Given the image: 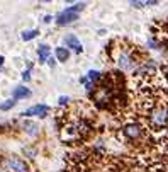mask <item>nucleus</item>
Wrapping results in <instances>:
<instances>
[{
  "label": "nucleus",
  "instance_id": "obj_1",
  "mask_svg": "<svg viewBox=\"0 0 168 172\" xmlns=\"http://www.w3.org/2000/svg\"><path fill=\"white\" fill-rule=\"evenodd\" d=\"M58 125L59 136L65 143H83L95 128L94 113L85 104H73L58 116Z\"/></svg>",
  "mask_w": 168,
  "mask_h": 172
},
{
  "label": "nucleus",
  "instance_id": "obj_2",
  "mask_svg": "<svg viewBox=\"0 0 168 172\" xmlns=\"http://www.w3.org/2000/svg\"><path fill=\"white\" fill-rule=\"evenodd\" d=\"M119 43H110L112 44V58L114 63L117 65V68L124 73H131V72H138L144 63L148 62L146 53L143 51L141 48H138L136 44L129 43V41L119 39Z\"/></svg>",
  "mask_w": 168,
  "mask_h": 172
},
{
  "label": "nucleus",
  "instance_id": "obj_3",
  "mask_svg": "<svg viewBox=\"0 0 168 172\" xmlns=\"http://www.w3.org/2000/svg\"><path fill=\"white\" fill-rule=\"evenodd\" d=\"M83 9H85V4H77V5H73V7L65 9L61 14H58V19H56L58 26H66L70 22H73L75 19L78 17V12L83 10Z\"/></svg>",
  "mask_w": 168,
  "mask_h": 172
},
{
  "label": "nucleus",
  "instance_id": "obj_4",
  "mask_svg": "<svg viewBox=\"0 0 168 172\" xmlns=\"http://www.w3.org/2000/svg\"><path fill=\"white\" fill-rule=\"evenodd\" d=\"M4 167L7 169L9 172H29L27 164L22 160V158L15 157V155H9V157H5Z\"/></svg>",
  "mask_w": 168,
  "mask_h": 172
},
{
  "label": "nucleus",
  "instance_id": "obj_5",
  "mask_svg": "<svg viewBox=\"0 0 168 172\" xmlns=\"http://www.w3.org/2000/svg\"><path fill=\"white\" fill-rule=\"evenodd\" d=\"M49 111V107L44 106V104H37V106H32L29 109H26L22 113V116H46V113Z\"/></svg>",
  "mask_w": 168,
  "mask_h": 172
},
{
  "label": "nucleus",
  "instance_id": "obj_6",
  "mask_svg": "<svg viewBox=\"0 0 168 172\" xmlns=\"http://www.w3.org/2000/svg\"><path fill=\"white\" fill-rule=\"evenodd\" d=\"M155 34H156L158 39H160L163 44H166V48H168V21L158 24V31Z\"/></svg>",
  "mask_w": 168,
  "mask_h": 172
},
{
  "label": "nucleus",
  "instance_id": "obj_7",
  "mask_svg": "<svg viewBox=\"0 0 168 172\" xmlns=\"http://www.w3.org/2000/svg\"><path fill=\"white\" fill-rule=\"evenodd\" d=\"M65 44L70 46L71 50H75V53H82V43L78 41L77 36H73V34H70V36L65 38Z\"/></svg>",
  "mask_w": 168,
  "mask_h": 172
},
{
  "label": "nucleus",
  "instance_id": "obj_8",
  "mask_svg": "<svg viewBox=\"0 0 168 172\" xmlns=\"http://www.w3.org/2000/svg\"><path fill=\"white\" fill-rule=\"evenodd\" d=\"M49 46H46V44H41L39 50H37V55H39V62L44 63L46 60H49Z\"/></svg>",
  "mask_w": 168,
  "mask_h": 172
},
{
  "label": "nucleus",
  "instance_id": "obj_9",
  "mask_svg": "<svg viewBox=\"0 0 168 172\" xmlns=\"http://www.w3.org/2000/svg\"><path fill=\"white\" fill-rule=\"evenodd\" d=\"M12 95H14V101L24 99V97H29V95H31V90H29V89H26V87H17Z\"/></svg>",
  "mask_w": 168,
  "mask_h": 172
},
{
  "label": "nucleus",
  "instance_id": "obj_10",
  "mask_svg": "<svg viewBox=\"0 0 168 172\" xmlns=\"http://www.w3.org/2000/svg\"><path fill=\"white\" fill-rule=\"evenodd\" d=\"M56 58H58L59 62H66V60L70 58V51L66 48H56Z\"/></svg>",
  "mask_w": 168,
  "mask_h": 172
},
{
  "label": "nucleus",
  "instance_id": "obj_11",
  "mask_svg": "<svg viewBox=\"0 0 168 172\" xmlns=\"http://www.w3.org/2000/svg\"><path fill=\"white\" fill-rule=\"evenodd\" d=\"M37 34H39V31H26V33H22V39L24 41H31V39H34V38L37 36Z\"/></svg>",
  "mask_w": 168,
  "mask_h": 172
},
{
  "label": "nucleus",
  "instance_id": "obj_12",
  "mask_svg": "<svg viewBox=\"0 0 168 172\" xmlns=\"http://www.w3.org/2000/svg\"><path fill=\"white\" fill-rule=\"evenodd\" d=\"M26 130L29 133H34V135H36L37 133V125H34V123H26Z\"/></svg>",
  "mask_w": 168,
  "mask_h": 172
},
{
  "label": "nucleus",
  "instance_id": "obj_13",
  "mask_svg": "<svg viewBox=\"0 0 168 172\" xmlns=\"http://www.w3.org/2000/svg\"><path fill=\"white\" fill-rule=\"evenodd\" d=\"M15 104V101H7V102H4V104H0V109L2 111H7V109H10L12 106Z\"/></svg>",
  "mask_w": 168,
  "mask_h": 172
},
{
  "label": "nucleus",
  "instance_id": "obj_14",
  "mask_svg": "<svg viewBox=\"0 0 168 172\" xmlns=\"http://www.w3.org/2000/svg\"><path fill=\"white\" fill-rule=\"evenodd\" d=\"M22 78H24V80H29V78H31V75H29V70H26V72L22 73Z\"/></svg>",
  "mask_w": 168,
  "mask_h": 172
},
{
  "label": "nucleus",
  "instance_id": "obj_15",
  "mask_svg": "<svg viewBox=\"0 0 168 172\" xmlns=\"http://www.w3.org/2000/svg\"><path fill=\"white\" fill-rule=\"evenodd\" d=\"M2 63H4V56H0V66H2Z\"/></svg>",
  "mask_w": 168,
  "mask_h": 172
}]
</instances>
